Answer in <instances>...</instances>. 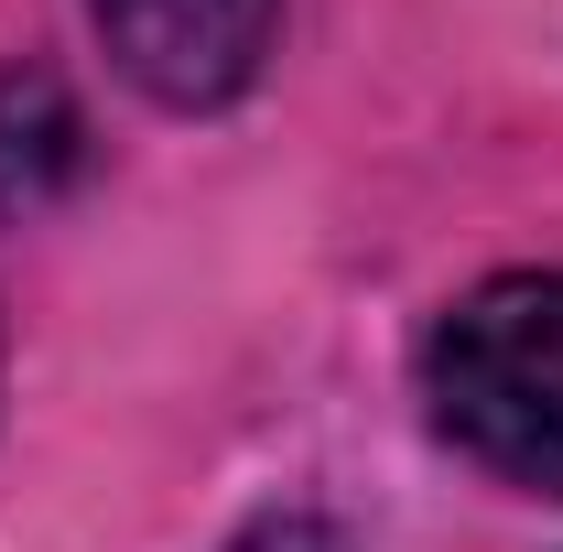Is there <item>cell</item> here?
Wrapping results in <instances>:
<instances>
[{
  "label": "cell",
  "mask_w": 563,
  "mask_h": 552,
  "mask_svg": "<svg viewBox=\"0 0 563 552\" xmlns=\"http://www.w3.org/2000/svg\"><path fill=\"white\" fill-rule=\"evenodd\" d=\"M422 401L488 477L563 498V272L477 281L422 346Z\"/></svg>",
  "instance_id": "obj_1"
},
{
  "label": "cell",
  "mask_w": 563,
  "mask_h": 552,
  "mask_svg": "<svg viewBox=\"0 0 563 552\" xmlns=\"http://www.w3.org/2000/svg\"><path fill=\"white\" fill-rule=\"evenodd\" d=\"M98 44L163 109H228L272 55L282 0H87Z\"/></svg>",
  "instance_id": "obj_2"
},
{
  "label": "cell",
  "mask_w": 563,
  "mask_h": 552,
  "mask_svg": "<svg viewBox=\"0 0 563 552\" xmlns=\"http://www.w3.org/2000/svg\"><path fill=\"white\" fill-rule=\"evenodd\" d=\"M55 174H76V109L44 66L0 76V207H33Z\"/></svg>",
  "instance_id": "obj_3"
}]
</instances>
